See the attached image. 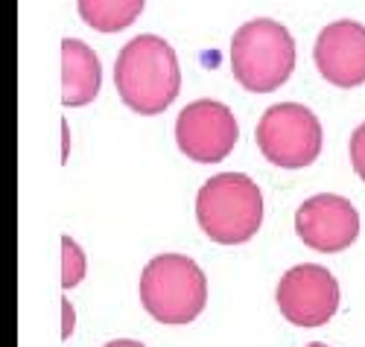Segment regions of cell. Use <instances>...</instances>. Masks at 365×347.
<instances>
[{"instance_id":"cell-14","label":"cell","mask_w":365,"mask_h":347,"mask_svg":"<svg viewBox=\"0 0 365 347\" xmlns=\"http://www.w3.org/2000/svg\"><path fill=\"white\" fill-rule=\"evenodd\" d=\"M62 315H65V324H62V338H71L73 336V304L65 298L62 301Z\"/></svg>"},{"instance_id":"cell-3","label":"cell","mask_w":365,"mask_h":347,"mask_svg":"<svg viewBox=\"0 0 365 347\" xmlns=\"http://www.w3.org/2000/svg\"><path fill=\"white\" fill-rule=\"evenodd\" d=\"M295 71V41L289 29L272 18H255L242 24L231 38V73L252 90L269 93L287 85Z\"/></svg>"},{"instance_id":"cell-4","label":"cell","mask_w":365,"mask_h":347,"mask_svg":"<svg viewBox=\"0 0 365 347\" xmlns=\"http://www.w3.org/2000/svg\"><path fill=\"white\" fill-rule=\"evenodd\" d=\"M140 304L161 324H190L207 304V277L185 254L152 257L140 274Z\"/></svg>"},{"instance_id":"cell-11","label":"cell","mask_w":365,"mask_h":347,"mask_svg":"<svg viewBox=\"0 0 365 347\" xmlns=\"http://www.w3.org/2000/svg\"><path fill=\"white\" fill-rule=\"evenodd\" d=\"M76 4H79V18L91 29L120 33V29H129L138 21L146 0H76Z\"/></svg>"},{"instance_id":"cell-10","label":"cell","mask_w":365,"mask_h":347,"mask_svg":"<svg viewBox=\"0 0 365 347\" xmlns=\"http://www.w3.org/2000/svg\"><path fill=\"white\" fill-rule=\"evenodd\" d=\"M103 85V65L97 53L79 38L62 41V103L82 108L97 100Z\"/></svg>"},{"instance_id":"cell-8","label":"cell","mask_w":365,"mask_h":347,"mask_svg":"<svg viewBox=\"0 0 365 347\" xmlns=\"http://www.w3.org/2000/svg\"><path fill=\"white\" fill-rule=\"evenodd\" d=\"M295 234L319 254H339L359 237V213L336 193H319L295 210Z\"/></svg>"},{"instance_id":"cell-2","label":"cell","mask_w":365,"mask_h":347,"mask_svg":"<svg viewBox=\"0 0 365 347\" xmlns=\"http://www.w3.org/2000/svg\"><path fill=\"white\" fill-rule=\"evenodd\" d=\"M196 222L217 245H242L263 225L260 187L242 172H220L196 193Z\"/></svg>"},{"instance_id":"cell-7","label":"cell","mask_w":365,"mask_h":347,"mask_svg":"<svg viewBox=\"0 0 365 347\" xmlns=\"http://www.w3.org/2000/svg\"><path fill=\"white\" fill-rule=\"evenodd\" d=\"M240 138L228 105L217 100H196L181 108L175 120V143L196 164H220Z\"/></svg>"},{"instance_id":"cell-9","label":"cell","mask_w":365,"mask_h":347,"mask_svg":"<svg viewBox=\"0 0 365 347\" xmlns=\"http://www.w3.org/2000/svg\"><path fill=\"white\" fill-rule=\"evenodd\" d=\"M316 68L324 82L336 88H356L365 82V24L333 21L313 47Z\"/></svg>"},{"instance_id":"cell-15","label":"cell","mask_w":365,"mask_h":347,"mask_svg":"<svg viewBox=\"0 0 365 347\" xmlns=\"http://www.w3.org/2000/svg\"><path fill=\"white\" fill-rule=\"evenodd\" d=\"M106 347H146L140 341H132V338H117V341H108Z\"/></svg>"},{"instance_id":"cell-13","label":"cell","mask_w":365,"mask_h":347,"mask_svg":"<svg viewBox=\"0 0 365 347\" xmlns=\"http://www.w3.org/2000/svg\"><path fill=\"white\" fill-rule=\"evenodd\" d=\"M351 164L356 175L365 181V123H359L351 135Z\"/></svg>"},{"instance_id":"cell-5","label":"cell","mask_w":365,"mask_h":347,"mask_svg":"<svg viewBox=\"0 0 365 347\" xmlns=\"http://www.w3.org/2000/svg\"><path fill=\"white\" fill-rule=\"evenodd\" d=\"M324 146L319 117L298 103L269 105L257 123V149L269 164L281 170H301L316 164Z\"/></svg>"},{"instance_id":"cell-16","label":"cell","mask_w":365,"mask_h":347,"mask_svg":"<svg viewBox=\"0 0 365 347\" xmlns=\"http://www.w3.org/2000/svg\"><path fill=\"white\" fill-rule=\"evenodd\" d=\"M307 347H327V344H322V341H313V344H307Z\"/></svg>"},{"instance_id":"cell-1","label":"cell","mask_w":365,"mask_h":347,"mask_svg":"<svg viewBox=\"0 0 365 347\" xmlns=\"http://www.w3.org/2000/svg\"><path fill=\"white\" fill-rule=\"evenodd\" d=\"M117 93L143 117L164 114L181 90V68L175 50L158 36H138L114 61Z\"/></svg>"},{"instance_id":"cell-12","label":"cell","mask_w":365,"mask_h":347,"mask_svg":"<svg viewBox=\"0 0 365 347\" xmlns=\"http://www.w3.org/2000/svg\"><path fill=\"white\" fill-rule=\"evenodd\" d=\"M85 277V251L73 237H62V286L65 292L79 286Z\"/></svg>"},{"instance_id":"cell-6","label":"cell","mask_w":365,"mask_h":347,"mask_svg":"<svg viewBox=\"0 0 365 347\" xmlns=\"http://www.w3.org/2000/svg\"><path fill=\"white\" fill-rule=\"evenodd\" d=\"M275 301L289 324L324 327L339 309V283L324 266L301 263L281 277Z\"/></svg>"}]
</instances>
